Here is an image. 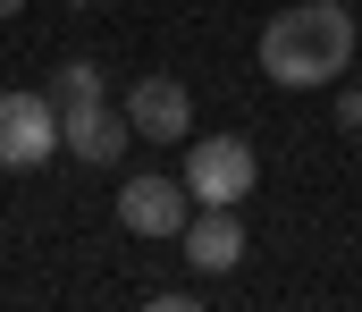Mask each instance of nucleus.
I'll return each mask as SVG.
<instances>
[{
    "label": "nucleus",
    "instance_id": "obj_1",
    "mask_svg": "<svg viewBox=\"0 0 362 312\" xmlns=\"http://www.w3.org/2000/svg\"><path fill=\"white\" fill-rule=\"evenodd\" d=\"M362 59V34L346 17V0H303V8H278L262 25V76L286 93H312V85H337Z\"/></svg>",
    "mask_w": 362,
    "mask_h": 312
},
{
    "label": "nucleus",
    "instance_id": "obj_2",
    "mask_svg": "<svg viewBox=\"0 0 362 312\" xmlns=\"http://www.w3.org/2000/svg\"><path fill=\"white\" fill-rule=\"evenodd\" d=\"M253 186H262V161H253L245 135H202L185 152V195L194 203H245Z\"/></svg>",
    "mask_w": 362,
    "mask_h": 312
},
{
    "label": "nucleus",
    "instance_id": "obj_3",
    "mask_svg": "<svg viewBox=\"0 0 362 312\" xmlns=\"http://www.w3.org/2000/svg\"><path fill=\"white\" fill-rule=\"evenodd\" d=\"M59 152V102L51 93H0V169H42Z\"/></svg>",
    "mask_w": 362,
    "mask_h": 312
},
{
    "label": "nucleus",
    "instance_id": "obj_4",
    "mask_svg": "<svg viewBox=\"0 0 362 312\" xmlns=\"http://www.w3.org/2000/svg\"><path fill=\"white\" fill-rule=\"evenodd\" d=\"M177 245H185V262L202 279H228L245 262V219H236V203H194V219L177 228Z\"/></svg>",
    "mask_w": 362,
    "mask_h": 312
},
{
    "label": "nucleus",
    "instance_id": "obj_5",
    "mask_svg": "<svg viewBox=\"0 0 362 312\" xmlns=\"http://www.w3.org/2000/svg\"><path fill=\"white\" fill-rule=\"evenodd\" d=\"M185 219H194L185 178H135V186H118V228L127 236H177Z\"/></svg>",
    "mask_w": 362,
    "mask_h": 312
},
{
    "label": "nucleus",
    "instance_id": "obj_6",
    "mask_svg": "<svg viewBox=\"0 0 362 312\" xmlns=\"http://www.w3.org/2000/svg\"><path fill=\"white\" fill-rule=\"evenodd\" d=\"M127 135H135V118L110 102H85V110H59V144L76 152V161H93V169H110L118 152H127Z\"/></svg>",
    "mask_w": 362,
    "mask_h": 312
},
{
    "label": "nucleus",
    "instance_id": "obj_7",
    "mask_svg": "<svg viewBox=\"0 0 362 312\" xmlns=\"http://www.w3.org/2000/svg\"><path fill=\"white\" fill-rule=\"evenodd\" d=\"M127 118H135V135H152V144H177L185 118H194V102H185L177 76H144L135 93H127Z\"/></svg>",
    "mask_w": 362,
    "mask_h": 312
},
{
    "label": "nucleus",
    "instance_id": "obj_8",
    "mask_svg": "<svg viewBox=\"0 0 362 312\" xmlns=\"http://www.w3.org/2000/svg\"><path fill=\"white\" fill-rule=\"evenodd\" d=\"M51 102H59V110H85V102H101V68H93V59H68V68L51 76Z\"/></svg>",
    "mask_w": 362,
    "mask_h": 312
},
{
    "label": "nucleus",
    "instance_id": "obj_9",
    "mask_svg": "<svg viewBox=\"0 0 362 312\" xmlns=\"http://www.w3.org/2000/svg\"><path fill=\"white\" fill-rule=\"evenodd\" d=\"M337 127H362V85H346V93H337Z\"/></svg>",
    "mask_w": 362,
    "mask_h": 312
},
{
    "label": "nucleus",
    "instance_id": "obj_10",
    "mask_svg": "<svg viewBox=\"0 0 362 312\" xmlns=\"http://www.w3.org/2000/svg\"><path fill=\"white\" fill-rule=\"evenodd\" d=\"M17 8H25V0H0V17H17Z\"/></svg>",
    "mask_w": 362,
    "mask_h": 312
},
{
    "label": "nucleus",
    "instance_id": "obj_11",
    "mask_svg": "<svg viewBox=\"0 0 362 312\" xmlns=\"http://www.w3.org/2000/svg\"><path fill=\"white\" fill-rule=\"evenodd\" d=\"M68 8H101V0H68Z\"/></svg>",
    "mask_w": 362,
    "mask_h": 312
},
{
    "label": "nucleus",
    "instance_id": "obj_12",
    "mask_svg": "<svg viewBox=\"0 0 362 312\" xmlns=\"http://www.w3.org/2000/svg\"><path fill=\"white\" fill-rule=\"evenodd\" d=\"M354 85H362V59H354Z\"/></svg>",
    "mask_w": 362,
    "mask_h": 312
},
{
    "label": "nucleus",
    "instance_id": "obj_13",
    "mask_svg": "<svg viewBox=\"0 0 362 312\" xmlns=\"http://www.w3.org/2000/svg\"><path fill=\"white\" fill-rule=\"evenodd\" d=\"M354 144H362V127H354Z\"/></svg>",
    "mask_w": 362,
    "mask_h": 312
}]
</instances>
